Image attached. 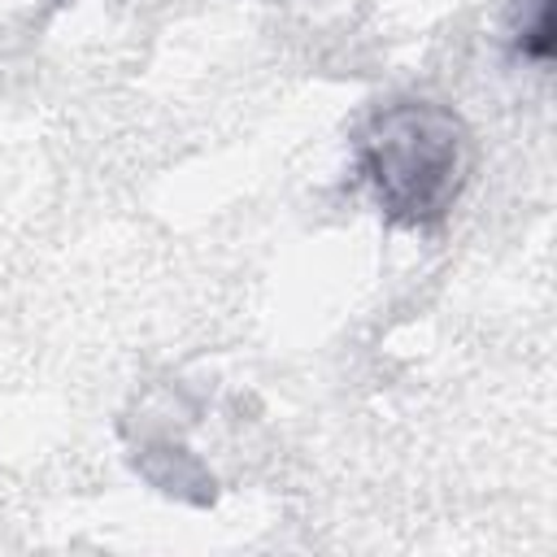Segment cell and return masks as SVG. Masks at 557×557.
Wrapping results in <instances>:
<instances>
[{
	"label": "cell",
	"instance_id": "2",
	"mask_svg": "<svg viewBox=\"0 0 557 557\" xmlns=\"http://www.w3.org/2000/svg\"><path fill=\"white\" fill-rule=\"evenodd\" d=\"M509 35H513L518 57L544 65L553 57V0H513Z\"/></svg>",
	"mask_w": 557,
	"mask_h": 557
},
{
	"label": "cell",
	"instance_id": "1",
	"mask_svg": "<svg viewBox=\"0 0 557 557\" xmlns=\"http://www.w3.org/2000/svg\"><path fill=\"white\" fill-rule=\"evenodd\" d=\"M357 170L387 222L426 231L448 218L466 187L470 135L461 117L435 100H392L366 117Z\"/></svg>",
	"mask_w": 557,
	"mask_h": 557
}]
</instances>
